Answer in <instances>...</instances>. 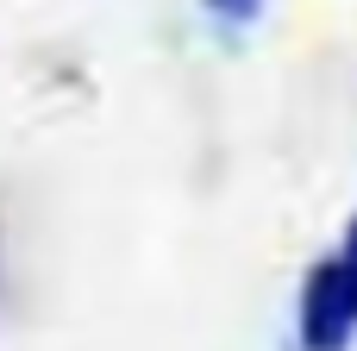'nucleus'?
I'll use <instances>...</instances> for the list:
<instances>
[{
    "mask_svg": "<svg viewBox=\"0 0 357 351\" xmlns=\"http://www.w3.org/2000/svg\"><path fill=\"white\" fill-rule=\"evenodd\" d=\"M0 270H6V251H0Z\"/></svg>",
    "mask_w": 357,
    "mask_h": 351,
    "instance_id": "4",
    "label": "nucleus"
},
{
    "mask_svg": "<svg viewBox=\"0 0 357 351\" xmlns=\"http://www.w3.org/2000/svg\"><path fill=\"white\" fill-rule=\"evenodd\" d=\"M201 13H207V25H213V31L238 38V31H251V25H257L264 0H201Z\"/></svg>",
    "mask_w": 357,
    "mask_h": 351,
    "instance_id": "2",
    "label": "nucleus"
},
{
    "mask_svg": "<svg viewBox=\"0 0 357 351\" xmlns=\"http://www.w3.org/2000/svg\"><path fill=\"white\" fill-rule=\"evenodd\" d=\"M357 339L351 301H345V276H339V257H314L307 276H301V295H295V351H345Z\"/></svg>",
    "mask_w": 357,
    "mask_h": 351,
    "instance_id": "1",
    "label": "nucleus"
},
{
    "mask_svg": "<svg viewBox=\"0 0 357 351\" xmlns=\"http://www.w3.org/2000/svg\"><path fill=\"white\" fill-rule=\"evenodd\" d=\"M333 257H339V276H345V301H351V320H357V214L345 220V239L333 245Z\"/></svg>",
    "mask_w": 357,
    "mask_h": 351,
    "instance_id": "3",
    "label": "nucleus"
}]
</instances>
